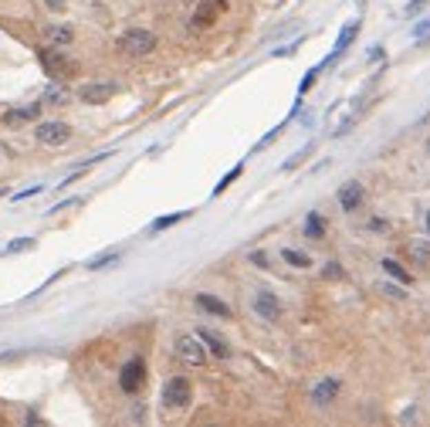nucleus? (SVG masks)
Here are the masks:
<instances>
[{
  "label": "nucleus",
  "instance_id": "obj_27",
  "mask_svg": "<svg viewBox=\"0 0 430 427\" xmlns=\"http://www.w3.org/2000/svg\"><path fill=\"white\" fill-rule=\"evenodd\" d=\"M400 424H417V407H407L403 417H400Z\"/></svg>",
  "mask_w": 430,
  "mask_h": 427
},
{
  "label": "nucleus",
  "instance_id": "obj_16",
  "mask_svg": "<svg viewBox=\"0 0 430 427\" xmlns=\"http://www.w3.org/2000/svg\"><path fill=\"white\" fill-rule=\"evenodd\" d=\"M356 31H359V21H352V24H346L342 28V34H339V44H336V51H332V58H339L346 48L352 44V38H356Z\"/></svg>",
  "mask_w": 430,
  "mask_h": 427
},
{
  "label": "nucleus",
  "instance_id": "obj_29",
  "mask_svg": "<svg viewBox=\"0 0 430 427\" xmlns=\"http://www.w3.org/2000/svg\"><path fill=\"white\" fill-rule=\"evenodd\" d=\"M315 75H318V72H309V75L302 78V88H298V92H309V88H312V81H315Z\"/></svg>",
  "mask_w": 430,
  "mask_h": 427
},
{
  "label": "nucleus",
  "instance_id": "obj_28",
  "mask_svg": "<svg viewBox=\"0 0 430 427\" xmlns=\"http://www.w3.org/2000/svg\"><path fill=\"white\" fill-rule=\"evenodd\" d=\"M305 156H309V150H302V153H295V156H291V159H288V163H285V170H295V166H298V163H302Z\"/></svg>",
  "mask_w": 430,
  "mask_h": 427
},
{
  "label": "nucleus",
  "instance_id": "obj_32",
  "mask_svg": "<svg viewBox=\"0 0 430 427\" xmlns=\"http://www.w3.org/2000/svg\"><path fill=\"white\" fill-rule=\"evenodd\" d=\"M65 99H68L65 92H51V95H48V102H54V106H58V102H65Z\"/></svg>",
  "mask_w": 430,
  "mask_h": 427
},
{
  "label": "nucleus",
  "instance_id": "obj_19",
  "mask_svg": "<svg viewBox=\"0 0 430 427\" xmlns=\"http://www.w3.org/2000/svg\"><path fill=\"white\" fill-rule=\"evenodd\" d=\"M407 251H410V258H413L417 265H430V248L424 244V241H413Z\"/></svg>",
  "mask_w": 430,
  "mask_h": 427
},
{
  "label": "nucleus",
  "instance_id": "obj_21",
  "mask_svg": "<svg viewBox=\"0 0 430 427\" xmlns=\"http://www.w3.org/2000/svg\"><path fill=\"white\" fill-rule=\"evenodd\" d=\"M183 217H190V210H180V214H170V217H159V221H153V231H166V228L180 224Z\"/></svg>",
  "mask_w": 430,
  "mask_h": 427
},
{
  "label": "nucleus",
  "instance_id": "obj_7",
  "mask_svg": "<svg viewBox=\"0 0 430 427\" xmlns=\"http://www.w3.org/2000/svg\"><path fill=\"white\" fill-rule=\"evenodd\" d=\"M254 312L261 315V319H268V322H278L281 319V299L268 292V288H261L258 295H254Z\"/></svg>",
  "mask_w": 430,
  "mask_h": 427
},
{
  "label": "nucleus",
  "instance_id": "obj_9",
  "mask_svg": "<svg viewBox=\"0 0 430 427\" xmlns=\"http://www.w3.org/2000/svg\"><path fill=\"white\" fill-rule=\"evenodd\" d=\"M339 207H342V210H356V207H359V203H362V197H366V190H362V183H359V180H349V183H342V187H339Z\"/></svg>",
  "mask_w": 430,
  "mask_h": 427
},
{
  "label": "nucleus",
  "instance_id": "obj_22",
  "mask_svg": "<svg viewBox=\"0 0 430 427\" xmlns=\"http://www.w3.org/2000/svg\"><path fill=\"white\" fill-rule=\"evenodd\" d=\"M237 177H240V166H234V170H231V173H227V177H224V180H221V183H217V194H224V190H227V187H231V183H234Z\"/></svg>",
  "mask_w": 430,
  "mask_h": 427
},
{
  "label": "nucleus",
  "instance_id": "obj_25",
  "mask_svg": "<svg viewBox=\"0 0 430 427\" xmlns=\"http://www.w3.org/2000/svg\"><path fill=\"white\" fill-rule=\"evenodd\" d=\"M24 248H34V237H21V241H14L7 251H24Z\"/></svg>",
  "mask_w": 430,
  "mask_h": 427
},
{
  "label": "nucleus",
  "instance_id": "obj_6",
  "mask_svg": "<svg viewBox=\"0 0 430 427\" xmlns=\"http://www.w3.org/2000/svg\"><path fill=\"white\" fill-rule=\"evenodd\" d=\"M119 88L112 81H88V85H81L79 88V99L85 106H105L112 95H116Z\"/></svg>",
  "mask_w": 430,
  "mask_h": 427
},
{
  "label": "nucleus",
  "instance_id": "obj_12",
  "mask_svg": "<svg viewBox=\"0 0 430 427\" xmlns=\"http://www.w3.org/2000/svg\"><path fill=\"white\" fill-rule=\"evenodd\" d=\"M41 65H44L48 75H72L75 72V65H68L58 51H41Z\"/></svg>",
  "mask_w": 430,
  "mask_h": 427
},
{
  "label": "nucleus",
  "instance_id": "obj_13",
  "mask_svg": "<svg viewBox=\"0 0 430 427\" xmlns=\"http://www.w3.org/2000/svg\"><path fill=\"white\" fill-rule=\"evenodd\" d=\"M196 336H200V343L207 346V352H214L217 359H227L231 356V350H227V343L214 332V329H196Z\"/></svg>",
  "mask_w": 430,
  "mask_h": 427
},
{
  "label": "nucleus",
  "instance_id": "obj_5",
  "mask_svg": "<svg viewBox=\"0 0 430 427\" xmlns=\"http://www.w3.org/2000/svg\"><path fill=\"white\" fill-rule=\"evenodd\" d=\"M143 380H146V363L136 356V359H129V363L122 366V373H119V387H122V393H139Z\"/></svg>",
  "mask_w": 430,
  "mask_h": 427
},
{
  "label": "nucleus",
  "instance_id": "obj_14",
  "mask_svg": "<svg viewBox=\"0 0 430 427\" xmlns=\"http://www.w3.org/2000/svg\"><path fill=\"white\" fill-rule=\"evenodd\" d=\"M44 38L51 41L54 48H65V44H72V41H75V31H72V28H65V24H54V28H44Z\"/></svg>",
  "mask_w": 430,
  "mask_h": 427
},
{
  "label": "nucleus",
  "instance_id": "obj_20",
  "mask_svg": "<svg viewBox=\"0 0 430 427\" xmlns=\"http://www.w3.org/2000/svg\"><path fill=\"white\" fill-rule=\"evenodd\" d=\"M305 234H309V237H322V234H325V221H322V214H309V221H305Z\"/></svg>",
  "mask_w": 430,
  "mask_h": 427
},
{
  "label": "nucleus",
  "instance_id": "obj_17",
  "mask_svg": "<svg viewBox=\"0 0 430 427\" xmlns=\"http://www.w3.org/2000/svg\"><path fill=\"white\" fill-rule=\"evenodd\" d=\"M281 258H285L288 265H295V268H309V265H312V258H309L305 251H298V248H285Z\"/></svg>",
  "mask_w": 430,
  "mask_h": 427
},
{
  "label": "nucleus",
  "instance_id": "obj_31",
  "mask_svg": "<svg viewBox=\"0 0 430 427\" xmlns=\"http://www.w3.org/2000/svg\"><path fill=\"white\" fill-rule=\"evenodd\" d=\"M369 231H387V221H380V217H373V221H369Z\"/></svg>",
  "mask_w": 430,
  "mask_h": 427
},
{
  "label": "nucleus",
  "instance_id": "obj_26",
  "mask_svg": "<svg viewBox=\"0 0 430 427\" xmlns=\"http://www.w3.org/2000/svg\"><path fill=\"white\" fill-rule=\"evenodd\" d=\"M44 7L54 10V14H61V10H68V0H44Z\"/></svg>",
  "mask_w": 430,
  "mask_h": 427
},
{
  "label": "nucleus",
  "instance_id": "obj_10",
  "mask_svg": "<svg viewBox=\"0 0 430 427\" xmlns=\"http://www.w3.org/2000/svg\"><path fill=\"white\" fill-rule=\"evenodd\" d=\"M224 7H227L224 0H203V3H200V10H196V17L190 21V28H194V31L207 28V24H210V21H214V17L224 10Z\"/></svg>",
  "mask_w": 430,
  "mask_h": 427
},
{
  "label": "nucleus",
  "instance_id": "obj_8",
  "mask_svg": "<svg viewBox=\"0 0 430 427\" xmlns=\"http://www.w3.org/2000/svg\"><path fill=\"white\" fill-rule=\"evenodd\" d=\"M339 390H342V384L336 380V377H325V380H318L312 387V404L315 407H329L336 397H339Z\"/></svg>",
  "mask_w": 430,
  "mask_h": 427
},
{
  "label": "nucleus",
  "instance_id": "obj_24",
  "mask_svg": "<svg viewBox=\"0 0 430 427\" xmlns=\"http://www.w3.org/2000/svg\"><path fill=\"white\" fill-rule=\"evenodd\" d=\"M342 268H339V265H336V261H332V265H325V268H322V278H342Z\"/></svg>",
  "mask_w": 430,
  "mask_h": 427
},
{
  "label": "nucleus",
  "instance_id": "obj_33",
  "mask_svg": "<svg viewBox=\"0 0 430 427\" xmlns=\"http://www.w3.org/2000/svg\"><path fill=\"white\" fill-rule=\"evenodd\" d=\"M427 231H430V214H427Z\"/></svg>",
  "mask_w": 430,
  "mask_h": 427
},
{
  "label": "nucleus",
  "instance_id": "obj_11",
  "mask_svg": "<svg viewBox=\"0 0 430 427\" xmlns=\"http://www.w3.org/2000/svg\"><path fill=\"white\" fill-rule=\"evenodd\" d=\"M194 302H196V309L210 312V315H221V319H231V306H227L224 299H217V295H207V292H200V295H196Z\"/></svg>",
  "mask_w": 430,
  "mask_h": 427
},
{
  "label": "nucleus",
  "instance_id": "obj_3",
  "mask_svg": "<svg viewBox=\"0 0 430 427\" xmlns=\"http://www.w3.org/2000/svg\"><path fill=\"white\" fill-rule=\"evenodd\" d=\"M176 356L187 366H203L207 363V346L200 343V336H176Z\"/></svg>",
  "mask_w": 430,
  "mask_h": 427
},
{
  "label": "nucleus",
  "instance_id": "obj_23",
  "mask_svg": "<svg viewBox=\"0 0 430 427\" xmlns=\"http://www.w3.org/2000/svg\"><path fill=\"white\" fill-rule=\"evenodd\" d=\"M116 258H119V255L112 251V255H105V258H95V261H88V268H92V272H95V268H105V265H112Z\"/></svg>",
  "mask_w": 430,
  "mask_h": 427
},
{
  "label": "nucleus",
  "instance_id": "obj_1",
  "mask_svg": "<svg viewBox=\"0 0 430 427\" xmlns=\"http://www.w3.org/2000/svg\"><path fill=\"white\" fill-rule=\"evenodd\" d=\"M153 48H156V34L146 31V28H132L119 38V51L129 54V58H146Z\"/></svg>",
  "mask_w": 430,
  "mask_h": 427
},
{
  "label": "nucleus",
  "instance_id": "obj_15",
  "mask_svg": "<svg viewBox=\"0 0 430 427\" xmlns=\"http://www.w3.org/2000/svg\"><path fill=\"white\" fill-rule=\"evenodd\" d=\"M383 272L390 275L393 281H400V285H410V281H413V278H410V272H407L400 261H393V258H387V261H383Z\"/></svg>",
  "mask_w": 430,
  "mask_h": 427
},
{
  "label": "nucleus",
  "instance_id": "obj_2",
  "mask_svg": "<svg viewBox=\"0 0 430 427\" xmlns=\"http://www.w3.org/2000/svg\"><path fill=\"white\" fill-rule=\"evenodd\" d=\"M190 397H194V384H190L187 377H170L166 387H163V407L183 410V407L190 404Z\"/></svg>",
  "mask_w": 430,
  "mask_h": 427
},
{
  "label": "nucleus",
  "instance_id": "obj_18",
  "mask_svg": "<svg viewBox=\"0 0 430 427\" xmlns=\"http://www.w3.org/2000/svg\"><path fill=\"white\" fill-rule=\"evenodd\" d=\"M41 112V106H31V109H14V112H7L3 122L7 126H21V122H28V119H34Z\"/></svg>",
  "mask_w": 430,
  "mask_h": 427
},
{
  "label": "nucleus",
  "instance_id": "obj_4",
  "mask_svg": "<svg viewBox=\"0 0 430 427\" xmlns=\"http://www.w3.org/2000/svg\"><path fill=\"white\" fill-rule=\"evenodd\" d=\"M34 136L44 146H65L72 139V126L68 122H41L38 129H34Z\"/></svg>",
  "mask_w": 430,
  "mask_h": 427
},
{
  "label": "nucleus",
  "instance_id": "obj_30",
  "mask_svg": "<svg viewBox=\"0 0 430 427\" xmlns=\"http://www.w3.org/2000/svg\"><path fill=\"white\" fill-rule=\"evenodd\" d=\"M420 10H424V0H413V3L407 7V14H410V17H413V14H420Z\"/></svg>",
  "mask_w": 430,
  "mask_h": 427
}]
</instances>
